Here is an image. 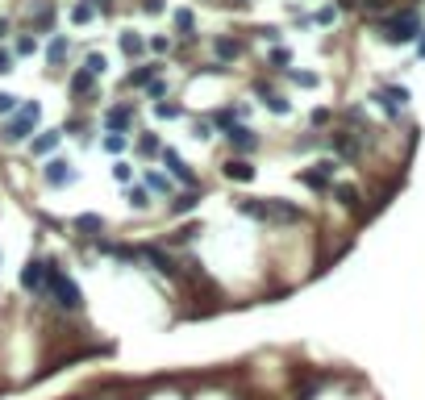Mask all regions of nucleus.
Masks as SVG:
<instances>
[{
    "label": "nucleus",
    "mask_w": 425,
    "mask_h": 400,
    "mask_svg": "<svg viewBox=\"0 0 425 400\" xmlns=\"http://www.w3.org/2000/svg\"><path fill=\"white\" fill-rule=\"evenodd\" d=\"M163 167H167V175H171L175 184H184V188H196V171L184 163V154H179V150L163 146Z\"/></svg>",
    "instance_id": "6e6552de"
},
{
    "label": "nucleus",
    "mask_w": 425,
    "mask_h": 400,
    "mask_svg": "<svg viewBox=\"0 0 425 400\" xmlns=\"http://www.w3.org/2000/svg\"><path fill=\"white\" fill-rule=\"evenodd\" d=\"M58 142H63V129H42V134H38V138L29 142V150H33V154L42 159V154H50V150H54Z\"/></svg>",
    "instance_id": "f3484780"
},
{
    "label": "nucleus",
    "mask_w": 425,
    "mask_h": 400,
    "mask_svg": "<svg viewBox=\"0 0 425 400\" xmlns=\"http://www.w3.org/2000/svg\"><path fill=\"white\" fill-rule=\"evenodd\" d=\"M313 21H317V25H334V21H338V8H334V4H326V8H317V17H313Z\"/></svg>",
    "instance_id": "e433bc0d"
},
{
    "label": "nucleus",
    "mask_w": 425,
    "mask_h": 400,
    "mask_svg": "<svg viewBox=\"0 0 425 400\" xmlns=\"http://www.w3.org/2000/svg\"><path fill=\"white\" fill-rule=\"evenodd\" d=\"M42 179H46L50 188H67V184H75V179H79V171H75L71 163H63V159H54V163H46V171H42Z\"/></svg>",
    "instance_id": "9b49d317"
},
{
    "label": "nucleus",
    "mask_w": 425,
    "mask_h": 400,
    "mask_svg": "<svg viewBox=\"0 0 425 400\" xmlns=\"http://www.w3.org/2000/svg\"><path fill=\"white\" fill-rule=\"evenodd\" d=\"M67 54H71V42H67L63 33H54V38H50V46H46V58H50V63L58 67V63H63Z\"/></svg>",
    "instance_id": "b1692460"
},
{
    "label": "nucleus",
    "mask_w": 425,
    "mask_h": 400,
    "mask_svg": "<svg viewBox=\"0 0 425 400\" xmlns=\"http://www.w3.org/2000/svg\"><path fill=\"white\" fill-rule=\"evenodd\" d=\"M238 4H246V0H238Z\"/></svg>",
    "instance_id": "603ef678"
},
{
    "label": "nucleus",
    "mask_w": 425,
    "mask_h": 400,
    "mask_svg": "<svg viewBox=\"0 0 425 400\" xmlns=\"http://www.w3.org/2000/svg\"><path fill=\"white\" fill-rule=\"evenodd\" d=\"M154 75H159V63H142V67H134V71L125 75V88H150Z\"/></svg>",
    "instance_id": "2eb2a0df"
},
{
    "label": "nucleus",
    "mask_w": 425,
    "mask_h": 400,
    "mask_svg": "<svg viewBox=\"0 0 425 400\" xmlns=\"http://www.w3.org/2000/svg\"><path fill=\"white\" fill-rule=\"evenodd\" d=\"M150 50H154V54H167V50H171V42H167V38H150Z\"/></svg>",
    "instance_id": "a18cd8bd"
},
{
    "label": "nucleus",
    "mask_w": 425,
    "mask_h": 400,
    "mask_svg": "<svg viewBox=\"0 0 425 400\" xmlns=\"http://www.w3.org/2000/svg\"><path fill=\"white\" fill-rule=\"evenodd\" d=\"M142 263H150L159 275H167V280H179V267H175V259L163 250V246H142Z\"/></svg>",
    "instance_id": "9d476101"
},
{
    "label": "nucleus",
    "mask_w": 425,
    "mask_h": 400,
    "mask_svg": "<svg viewBox=\"0 0 425 400\" xmlns=\"http://www.w3.org/2000/svg\"><path fill=\"white\" fill-rule=\"evenodd\" d=\"M13 54H17V58H29V54H38V38H33V33H21V38L13 42Z\"/></svg>",
    "instance_id": "c756f323"
},
{
    "label": "nucleus",
    "mask_w": 425,
    "mask_h": 400,
    "mask_svg": "<svg viewBox=\"0 0 425 400\" xmlns=\"http://www.w3.org/2000/svg\"><path fill=\"white\" fill-rule=\"evenodd\" d=\"M200 234H205V221H188V225H179V230L171 234V242H175V246H188V242H196Z\"/></svg>",
    "instance_id": "5701e85b"
},
{
    "label": "nucleus",
    "mask_w": 425,
    "mask_h": 400,
    "mask_svg": "<svg viewBox=\"0 0 425 400\" xmlns=\"http://www.w3.org/2000/svg\"><path fill=\"white\" fill-rule=\"evenodd\" d=\"M330 150H334L338 159L355 163V159L363 154V134H351V129H334V134H330Z\"/></svg>",
    "instance_id": "0eeeda50"
},
{
    "label": "nucleus",
    "mask_w": 425,
    "mask_h": 400,
    "mask_svg": "<svg viewBox=\"0 0 425 400\" xmlns=\"http://www.w3.org/2000/svg\"><path fill=\"white\" fill-rule=\"evenodd\" d=\"M259 38H263V42H271V46H280L284 29H280V25H263V29H259Z\"/></svg>",
    "instance_id": "4c0bfd02"
},
{
    "label": "nucleus",
    "mask_w": 425,
    "mask_h": 400,
    "mask_svg": "<svg viewBox=\"0 0 425 400\" xmlns=\"http://www.w3.org/2000/svg\"><path fill=\"white\" fill-rule=\"evenodd\" d=\"M113 179H117V184H129V179H134V167L117 163V167H113Z\"/></svg>",
    "instance_id": "37998d69"
},
{
    "label": "nucleus",
    "mask_w": 425,
    "mask_h": 400,
    "mask_svg": "<svg viewBox=\"0 0 425 400\" xmlns=\"http://www.w3.org/2000/svg\"><path fill=\"white\" fill-rule=\"evenodd\" d=\"M417 54L425 58V29H422V42H417Z\"/></svg>",
    "instance_id": "8fccbe9b"
},
{
    "label": "nucleus",
    "mask_w": 425,
    "mask_h": 400,
    "mask_svg": "<svg viewBox=\"0 0 425 400\" xmlns=\"http://www.w3.org/2000/svg\"><path fill=\"white\" fill-rule=\"evenodd\" d=\"M67 88H71V92H75V96H88V92H92V88H96V75H92V71H88V67H79V71H75V75H71V83H67Z\"/></svg>",
    "instance_id": "4be33fe9"
},
{
    "label": "nucleus",
    "mask_w": 425,
    "mask_h": 400,
    "mask_svg": "<svg viewBox=\"0 0 425 400\" xmlns=\"http://www.w3.org/2000/svg\"><path fill=\"white\" fill-rule=\"evenodd\" d=\"M71 225H75L79 234H88V238H100V234H104V217H100V213H79Z\"/></svg>",
    "instance_id": "6ab92c4d"
},
{
    "label": "nucleus",
    "mask_w": 425,
    "mask_h": 400,
    "mask_svg": "<svg viewBox=\"0 0 425 400\" xmlns=\"http://www.w3.org/2000/svg\"><path fill=\"white\" fill-rule=\"evenodd\" d=\"M50 296H54V305L63 309V313H79L83 309V292H79V284L67 275V271H50Z\"/></svg>",
    "instance_id": "20e7f679"
},
{
    "label": "nucleus",
    "mask_w": 425,
    "mask_h": 400,
    "mask_svg": "<svg viewBox=\"0 0 425 400\" xmlns=\"http://www.w3.org/2000/svg\"><path fill=\"white\" fill-rule=\"evenodd\" d=\"M376 100H380V109H384L388 117H401L405 104H409V92H405V88H380Z\"/></svg>",
    "instance_id": "f8f14e48"
},
{
    "label": "nucleus",
    "mask_w": 425,
    "mask_h": 400,
    "mask_svg": "<svg viewBox=\"0 0 425 400\" xmlns=\"http://www.w3.org/2000/svg\"><path fill=\"white\" fill-rule=\"evenodd\" d=\"M225 179H234V184H250V179H255V167H250L246 159L234 154V159L225 163Z\"/></svg>",
    "instance_id": "a211bd4d"
},
{
    "label": "nucleus",
    "mask_w": 425,
    "mask_h": 400,
    "mask_svg": "<svg viewBox=\"0 0 425 400\" xmlns=\"http://www.w3.org/2000/svg\"><path fill=\"white\" fill-rule=\"evenodd\" d=\"M125 200H129V209H146V205H150V188H146V184H129Z\"/></svg>",
    "instance_id": "c85d7f7f"
},
{
    "label": "nucleus",
    "mask_w": 425,
    "mask_h": 400,
    "mask_svg": "<svg viewBox=\"0 0 425 400\" xmlns=\"http://www.w3.org/2000/svg\"><path fill=\"white\" fill-rule=\"evenodd\" d=\"M4 33H8V21H4V17H0V38H4Z\"/></svg>",
    "instance_id": "3c124183"
},
{
    "label": "nucleus",
    "mask_w": 425,
    "mask_h": 400,
    "mask_svg": "<svg viewBox=\"0 0 425 400\" xmlns=\"http://www.w3.org/2000/svg\"><path fill=\"white\" fill-rule=\"evenodd\" d=\"M29 25H33L38 33H46V29L54 25V8H50L46 0H38V8H29Z\"/></svg>",
    "instance_id": "aec40b11"
},
{
    "label": "nucleus",
    "mask_w": 425,
    "mask_h": 400,
    "mask_svg": "<svg viewBox=\"0 0 425 400\" xmlns=\"http://www.w3.org/2000/svg\"><path fill=\"white\" fill-rule=\"evenodd\" d=\"M13 63H17V54L0 46V75H8V71H13Z\"/></svg>",
    "instance_id": "c03bdc74"
},
{
    "label": "nucleus",
    "mask_w": 425,
    "mask_h": 400,
    "mask_svg": "<svg viewBox=\"0 0 425 400\" xmlns=\"http://www.w3.org/2000/svg\"><path fill=\"white\" fill-rule=\"evenodd\" d=\"M92 17H96V4H92V0H79V4L71 8V21H75V25H88Z\"/></svg>",
    "instance_id": "473e14b6"
},
{
    "label": "nucleus",
    "mask_w": 425,
    "mask_h": 400,
    "mask_svg": "<svg viewBox=\"0 0 425 400\" xmlns=\"http://www.w3.org/2000/svg\"><path fill=\"white\" fill-rule=\"evenodd\" d=\"M213 46H217L221 58H238V54H242V42H238V38H217Z\"/></svg>",
    "instance_id": "2f4dec72"
},
{
    "label": "nucleus",
    "mask_w": 425,
    "mask_h": 400,
    "mask_svg": "<svg viewBox=\"0 0 425 400\" xmlns=\"http://www.w3.org/2000/svg\"><path fill=\"white\" fill-rule=\"evenodd\" d=\"M334 167H338L334 159H321L317 167H305L296 179H300L305 188H313V192H330V188H334Z\"/></svg>",
    "instance_id": "423d86ee"
},
{
    "label": "nucleus",
    "mask_w": 425,
    "mask_h": 400,
    "mask_svg": "<svg viewBox=\"0 0 425 400\" xmlns=\"http://www.w3.org/2000/svg\"><path fill=\"white\" fill-rule=\"evenodd\" d=\"M296 150H317V138H296Z\"/></svg>",
    "instance_id": "49530a36"
},
{
    "label": "nucleus",
    "mask_w": 425,
    "mask_h": 400,
    "mask_svg": "<svg viewBox=\"0 0 425 400\" xmlns=\"http://www.w3.org/2000/svg\"><path fill=\"white\" fill-rule=\"evenodd\" d=\"M196 205H200V192H196V188H184V192H175V196H171V205H167V209H171L175 217H184V213H192Z\"/></svg>",
    "instance_id": "dca6fc26"
},
{
    "label": "nucleus",
    "mask_w": 425,
    "mask_h": 400,
    "mask_svg": "<svg viewBox=\"0 0 425 400\" xmlns=\"http://www.w3.org/2000/svg\"><path fill=\"white\" fill-rule=\"evenodd\" d=\"M359 8L376 17V13H384V8H392V0H359Z\"/></svg>",
    "instance_id": "ea45409f"
},
{
    "label": "nucleus",
    "mask_w": 425,
    "mask_h": 400,
    "mask_svg": "<svg viewBox=\"0 0 425 400\" xmlns=\"http://www.w3.org/2000/svg\"><path fill=\"white\" fill-rule=\"evenodd\" d=\"M154 117H159V121H175V117H184V104H179V100H159V104H154Z\"/></svg>",
    "instance_id": "cd10ccee"
},
{
    "label": "nucleus",
    "mask_w": 425,
    "mask_h": 400,
    "mask_svg": "<svg viewBox=\"0 0 425 400\" xmlns=\"http://www.w3.org/2000/svg\"><path fill=\"white\" fill-rule=\"evenodd\" d=\"M146 188H150V192H159V196H167V200L175 196V179H171L167 171H150V175H146Z\"/></svg>",
    "instance_id": "412c9836"
},
{
    "label": "nucleus",
    "mask_w": 425,
    "mask_h": 400,
    "mask_svg": "<svg viewBox=\"0 0 425 400\" xmlns=\"http://www.w3.org/2000/svg\"><path fill=\"white\" fill-rule=\"evenodd\" d=\"M96 4V13H113V0H92Z\"/></svg>",
    "instance_id": "09e8293b"
},
{
    "label": "nucleus",
    "mask_w": 425,
    "mask_h": 400,
    "mask_svg": "<svg viewBox=\"0 0 425 400\" xmlns=\"http://www.w3.org/2000/svg\"><path fill=\"white\" fill-rule=\"evenodd\" d=\"M192 138H196V142L213 138V121H205V117H200V121H192Z\"/></svg>",
    "instance_id": "c9c22d12"
},
{
    "label": "nucleus",
    "mask_w": 425,
    "mask_h": 400,
    "mask_svg": "<svg viewBox=\"0 0 425 400\" xmlns=\"http://www.w3.org/2000/svg\"><path fill=\"white\" fill-rule=\"evenodd\" d=\"M50 271H54L50 259H29V263L21 267V288H25L29 296H46V292H50Z\"/></svg>",
    "instance_id": "39448f33"
},
{
    "label": "nucleus",
    "mask_w": 425,
    "mask_h": 400,
    "mask_svg": "<svg viewBox=\"0 0 425 400\" xmlns=\"http://www.w3.org/2000/svg\"><path fill=\"white\" fill-rule=\"evenodd\" d=\"M171 21H175V29H179V33H196V13H192V8H175V13H171Z\"/></svg>",
    "instance_id": "bb28decb"
},
{
    "label": "nucleus",
    "mask_w": 425,
    "mask_h": 400,
    "mask_svg": "<svg viewBox=\"0 0 425 400\" xmlns=\"http://www.w3.org/2000/svg\"><path fill=\"white\" fill-rule=\"evenodd\" d=\"M330 192H334V196H338L346 209H359V188H351V184H334Z\"/></svg>",
    "instance_id": "7c9ffc66"
},
{
    "label": "nucleus",
    "mask_w": 425,
    "mask_h": 400,
    "mask_svg": "<svg viewBox=\"0 0 425 400\" xmlns=\"http://www.w3.org/2000/svg\"><path fill=\"white\" fill-rule=\"evenodd\" d=\"M288 79H292V83H300V88H317V83H321L313 71H288Z\"/></svg>",
    "instance_id": "f704fd0d"
},
{
    "label": "nucleus",
    "mask_w": 425,
    "mask_h": 400,
    "mask_svg": "<svg viewBox=\"0 0 425 400\" xmlns=\"http://www.w3.org/2000/svg\"><path fill=\"white\" fill-rule=\"evenodd\" d=\"M134 150H138L142 159H150V154H163V138H159V134H142Z\"/></svg>",
    "instance_id": "a878e982"
},
{
    "label": "nucleus",
    "mask_w": 425,
    "mask_h": 400,
    "mask_svg": "<svg viewBox=\"0 0 425 400\" xmlns=\"http://www.w3.org/2000/svg\"><path fill=\"white\" fill-rule=\"evenodd\" d=\"M17 113V96L13 92H0V117H13Z\"/></svg>",
    "instance_id": "a19ab883"
},
{
    "label": "nucleus",
    "mask_w": 425,
    "mask_h": 400,
    "mask_svg": "<svg viewBox=\"0 0 425 400\" xmlns=\"http://www.w3.org/2000/svg\"><path fill=\"white\" fill-rule=\"evenodd\" d=\"M376 29H380V38H384L388 46H409V42L422 38V17H417V8H401V13L384 17Z\"/></svg>",
    "instance_id": "f03ea898"
},
{
    "label": "nucleus",
    "mask_w": 425,
    "mask_h": 400,
    "mask_svg": "<svg viewBox=\"0 0 425 400\" xmlns=\"http://www.w3.org/2000/svg\"><path fill=\"white\" fill-rule=\"evenodd\" d=\"M38 121H42V104H38V100L17 104V113L4 117V142H25V138L38 129Z\"/></svg>",
    "instance_id": "7ed1b4c3"
},
{
    "label": "nucleus",
    "mask_w": 425,
    "mask_h": 400,
    "mask_svg": "<svg viewBox=\"0 0 425 400\" xmlns=\"http://www.w3.org/2000/svg\"><path fill=\"white\" fill-rule=\"evenodd\" d=\"M142 8H146V13H163V0H146Z\"/></svg>",
    "instance_id": "de8ad7c7"
},
{
    "label": "nucleus",
    "mask_w": 425,
    "mask_h": 400,
    "mask_svg": "<svg viewBox=\"0 0 425 400\" xmlns=\"http://www.w3.org/2000/svg\"><path fill=\"white\" fill-rule=\"evenodd\" d=\"M288 63H292L288 46H275V50H271V67H288Z\"/></svg>",
    "instance_id": "79ce46f5"
},
{
    "label": "nucleus",
    "mask_w": 425,
    "mask_h": 400,
    "mask_svg": "<svg viewBox=\"0 0 425 400\" xmlns=\"http://www.w3.org/2000/svg\"><path fill=\"white\" fill-rule=\"evenodd\" d=\"M104 125H109L113 134H125V129L134 125V109H129V104H113V109L104 113Z\"/></svg>",
    "instance_id": "ddd939ff"
},
{
    "label": "nucleus",
    "mask_w": 425,
    "mask_h": 400,
    "mask_svg": "<svg viewBox=\"0 0 425 400\" xmlns=\"http://www.w3.org/2000/svg\"><path fill=\"white\" fill-rule=\"evenodd\" d=\"M238 213H242V217H255V221H267V225H296V221L305 217L300 205L280 200V196H271V200H255V196H246V200H238Z\"/></svg>",
    "instance_id": "f257e3e1"
},
{
    "label": "nucleus",
    "mask_w": 425,
    "mask_h": 400,
    "mask_svg": "<svg viewBox=\"0 0 425 400\" xmlns=\"http://www.w3.org/2000/svg\"><path fill=\"white\" fill-rule=\"evenodd\" d=\"M255 92H259V100H263V104H267V109H271L275 117H288V113H292V104H288V96H280V92H271L267 83H259Z\"/></svg>",
    "instance_id": "4468645a"
},
{
    "label": "nucleus",
    "mask_w": 425,
    "mask_h": 400,
    "mask_svg": "<svg viewBox=\"0 0 425 400\" xmlns=\"http://www.w3.org/2000/svg\"><path fill=\"white\" fill-rule=\"evenodd\" d=\"M225 138H230V150H234L238 159H246V154L259 150V134H255L250 125H234V129H225Z\"/></svg>",
    "instance_id": "1a4fd4ad"
},
{
    "label": "nucleus",
    "mask_w": 425,
    "mask_h": 400,
    "mask_svg": "<svg viewBox=\"0 0 425 400\" xmlns=\"http://www.w3.org/2000/svg\"><path fill=\"white\" fill-rule=\"evenodd\" d=\"M100 146H104V150H109V154H121V150H125V146H129V138H125V134H113V129H109V134H104V142H100Z\"/></svg>",
    "instance_id": "72a5a7b5"
},
{
    "label": "nucleus",
    "mask_w": 425,
    "mask_h": 400,
    "mask_svg": "<svg viewBox=\"0 0 425 400\" xmlns=\"http://www.w3.org/2000/svg\"><path fill=\"white\" fill-rule=\"evenodd\" d=\"M83 67L100 79V75H104V54H88V58H83Z\"/></svg>",
    "instance_id": "58836bf2"
},
{
    "label": "nucleus",
    "mask_w": 425,
    "mask_h": 400,
    "mask_svg": "<svg viewBox=\"0 0 425 400\" xmlns=\"http://www.w3.org/2000/svg\"><path fill=\"white\" fill-rule=\"evenodd\" d=\"M121 50H125L129 58H138V54L146 50V38H142V33H134V29H125V33H121Z\"/></svg>",
    "instance_id": "393cba45"
}]
</instances>
